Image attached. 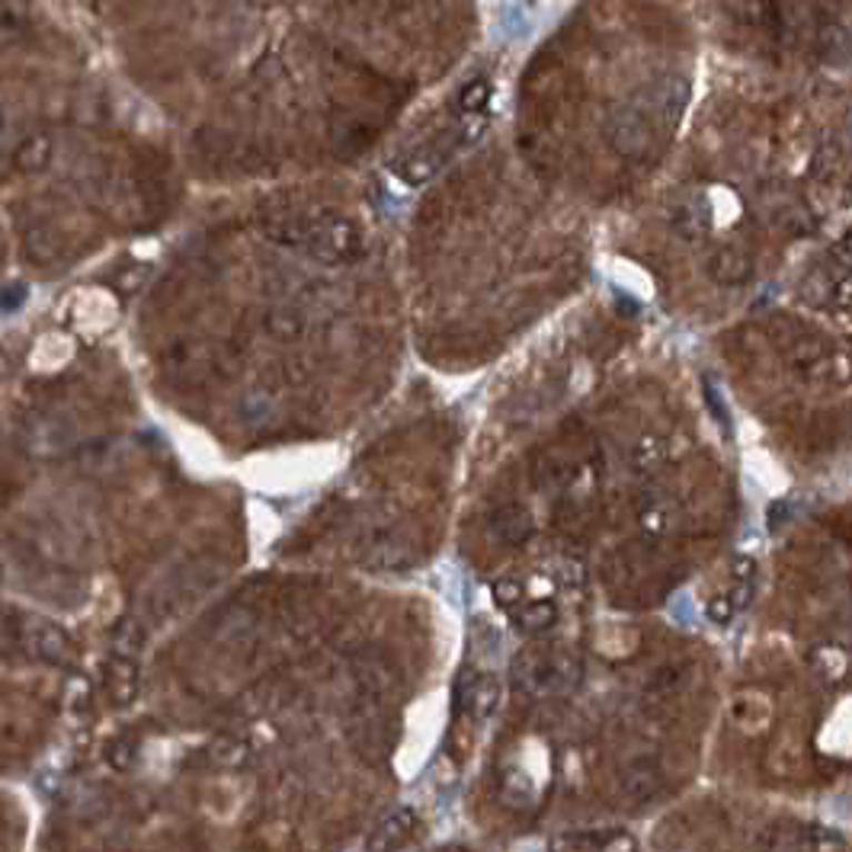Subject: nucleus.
<instances>
[{
	"instance_id": "dca6fc26",
	"label": "nucleus",
	"mask_w": 852,
	"mask_h": 852,
	"mask_svg": "<svg viewBox=\"0 0 852 852\" xmlns=\"http://www.w3.org/2000/svg\"><path fill=\"white\" fill-rule=\"evenodd\" d=\"M110 644L116 658L136 660L138 654H141V648H144V625L138 622L136 615H122V619L112 625Z\"/></svg>"
},
{
	"instance_id": "2eb2a0df",
	"label": "nucleus",
	"mask_w": 852,
	"mask_h": 852,
	"mask_svg": "<svg viewBox=\"0 0 852 852\" xmlns=\"http://www.w3.org/2000/svg\"><path fill=\"white\" fill-rule=\"evenodd\" d=\"M709 221H712V209H709V202H705L702 196H692L686 202H680L676 212H673L676 231L686 234V238H702L705 228H709Z\"/></svg>"
},
{
	"instance_id": "f03ea898",
	"label": "nucleus",
	"mask_w": 852,
	"mask_h": 852,
	"mask_svg": "<svg viewBox=\"0 0 852 852\" xmlns=\"http://www.w3.org/2000/svg\"><path fill=\"white\" fill-rule=\"evenodd\" d=\"M279 241L299 244L324 263H350L362 253V231H359L357 221L343 219V215H324V219L308 221L304 228L285 224Z\"/></svg>"
},
{
	"instance_id": "1a4fd4ad",
	"label": "nucleus",
	"mask_w": 852,
	"mask_h": 852,
	"mask_svg": "<svg viewBox=\"0 0 852 852\" xmlns=\"http://www.w3.org/2000/svg\"><path fill=\"white\" fill-rule=\"evenodd\" d=\"M138 683H141V676H138L136 660L116 658V654L107 660V666H103V689H107V695L116 705H132L138 695Z\"/></svg>"
},
{
	"instance_id": "bb28decb",
	"label": "nucleus",
	"mask_w": 852,
	"mask_h": 852,
	"mask_svg": "<svg viewBox=\"0 0 852 852\" xmlns=\"http://www.w3.org/2000/svg\"><path fill=\"white\" fill-rule=\"evenodd\" d=\"M836 295H840V299H846V302H852V270L836 282Z\"/></svg>"
},
{
	"instance_id": "4be33fe9",
	"label": "nucleus",
	"mask_w": 852,
	"mask_h": 852,
	"mask_svg": "<svg viewBox=\"0 0 852 852\" xmlns=\"http://www.w3.org/2000/svg\"><path fill=\"white\" fill-rule=\"evenodd\" d=\"M491 93H494L491 81H484V78H474V81L468 83L465 90L459 93V112H462V116H484V110H488V100H491Z\"/></svg>"
},
{
	"instance_id": "a211bd4d",
	"label": "nucleus",
	"mask_w": 852,
	"mask_h": 852,
	"mask_svg": "<svg viewBox=\"0 0 852 852\" xmlns=\"http://www.w3.org/2000/svg\"><path fill=\"white\" fill-rule=\"evenodd\" d=\"M64 808H68V814L78 818V821H97L100 814H107L110 798L103 795V792H97V789H90V785H81V789H74V792L64 795Z\"/></svg>"
},
{
	"instance_id": "cd10ccee",
	"label": "nucleus",
	"mask_w": 852,
	"mask_h": 852,
	"mask_svg": "<svg viewBox=\"0 0 852 852\" xmlns=\"http://www.w3.org/2000/svg\"><path fill=\"white\" fill-rule=\"evenodd\" d=\"M840 253H843V260H850L852 263V234H846V238L840 241Z\"/></svg>"
},
{
	"instance_id": "4468645a",
	"label": "nucleus",
	"mask_w": 852,
	"mask_h": 852,
	"mask_svg": "<svg viewBox=\"0 0 852 852\" xmlns=\"http://www.w3.org/2000/svg\"><path fill=\"white\" fill-rule=\"evenodd\" d=\"M709 273L724 285H738V282H746L753 275V260L743 250L724 248L709 260Z\"/></svg>"
},
{
	"instance_id": "20e7f679",
	"label": "nucleus",
	"mask_w": 852,
	"mask_h": 852,
	"mask_svg": "<svg viewBox=\"0 0 852 852\" xmlns=\"http://www.w3.org/2000/svg\"><path fill=\"white\" fill-rule=\"evenodd\" d=\"M3 632H7V648L20 644V651H27L29 658L42 660L49 666H71L78 658L74 644H71V634L56 622H49V619L7 612Z\"/></svg>"
},
{
	"instance_id": "a878e982",
	"label": "nucleus",
	"mask_w": 852,
	"mask_h": 852,
	"mask_svg": "<svg viewBox=\"0 0 852 852\" xmlns=\"http://www.w3.org/2000/svg\"><path fill=\"white\" fill-rule=\"evenodd\" d=\"M734 609H738V603H734V600L721 597V600H712V605H709V615H712L715 622H731Z\"/></svg>"
},
{
	"instance_id": "aec40b11",
	"label": "nucleus",
	"mask_w": 852,
	"mask_h": 852,
	"mask_svg": "<svg viewBox=\"0 0 852 852\" xmlns=\"http://www.w3.org/2000/svg\"><path fill=\"white\" fill-rule=\"evenodd\" d=\"M852 56V29L843 23H826L821 29V58L826 64H846Z\"/></svg>"
},
{
	"instance_id": "f257e3e1",
	"label": "nucleus",
	"mask_w": 852,
	"mask_h": 852,
	"mask_svg": "<svg viewBox=\"0 0 852 852\" xmlns=\"http://www.w3.org/2000/svg\"><path fill=\"white\" fill-rule=\"evenodd\" d=\"M484 126H488V116H462V122H455L449 132H442L440 138H433V141L413 148L411 154H404L401 161H394V164H391L394 177H398L401 183H408V187H423V183H430L442 167L452 161V154H455L459 148L471 144L474 138L484 132Z\"/></svg>"
},
{
	"instance_id": "b1692460",
	"label": "nucleus",
	"mask_w": 852,
	"mask_h": 852,
	"mask_svg": "<svg viewBox=\"0 0 852 852\" xmlns=\"http://www.w3.org/2000/svg\"><path fill=\"white\" fill-rule=\"evenodd\" d=\"M523 597H525V587L520 583V580L503 578L494 583V600L500 609H513V612H517V609L523 605Z\"/></svg>"
},
{
	"instance_id": "5701e85b",
	"label": "nucleus",
	"mask_w": 852,
	"mask_h": 852,
	"mask_svg": "<svg viewBox=\"0 0 852 852\" xmlns=\"http://www.w3.org/2000/svg\"><path fill=\"white\" fill-rule=\"evenodd\" d=\"M107 763H110L116 772H129L138 763V746L136 741H129V738H116L107 746Z\"/></svg>"
},
{
	"instance_id": "f3484780",
	"label": "nucleus",
	"mask_w": 852,
	"mask_h": 852,
	"mask_svg": "<svg viewBox=\"0 0 852 852\" xmlns=\"http://www.w3.org/2000/svg\"><path fill=\"white\" fill-rule=\"evenodd\" d=\"M513 622H517V629L525 634H545L549 629H554V622H558V605L551 603V600H539V603L532 605H520L517 612H513Z\"/></svg>"
},
{
	"instance_id": "412c9836",
	"label": "nucleus",
	"mask_w": 852,
	"mask_h": 852,
	"mask_svg": "<svg viewBox=\"0 0 852 852\" xmlns=\"http://www.w3.org/2000/svg\"><path fill=\"white\" fill-rule=\"evenodd\" d=\"M267 330L273 333L275 340H295V337H302L304 318L292 308H275L267 314Z\"/></svg>"
},
{
	"instance_id": "f8f14e48",
	"label": "nucleus",
	"mask_w": 852,
	"mask_h": 852,
	"mask_svg": "<svg viewBox=\"0 0 852 852\" xmlns=\"http://www.w3.org/2000/svg\"><path fill=\"white\" fill-rule=\"evenodd\" d=\"M491 532L503 545H523V542H529V535L535 532V520L529 517V510H523V507H500L491 517Z\"/></svg>"
},
{
	"instance_id": "423d86ee",
	"label": "nucleus",
	"mask_w": 852,
	"mask_h": 852,
	"mask_svg": "<svg viewBox=\"0 0 852 852\" xmlns=\"http://www.w3.org/2000/svg\"><path fill=\"white\" fill-rule=\"evenodd\" d=\"M689 97H692V87L683 74H663L658 83L648 87L641 107L651 116V122H658L663 129H676L689 107Z\"/></svg>"
},
{
	"instance_id": "9d476101",
	"label": "nucleus",
	"mask_w": 852,
	"mask_h": 852,
	"mask_svg": "<svg viewBox=\"0 0 852 852\" xmlns=\"http://www.w3.org/2000/svg\"><path fill=\"white\" fill-rule=\"evenodd\" d=\"M660 785H663V772H660L658 760H651V756H641L622 770V792L632 801H651L660 792Z\"/></svg>"
},
{
	"instance_id": "7ed1b4c3",
	"label": "nucleus",
	"mask_w": 852,
	"mask_h": 852,
	"mask_svg": "<svg viewBox=\"0 0 852 852\" xmlns=\"http://www.w3.org/2000/svg\"><path fill=\"white\" fill-rule=\"evenodd\" d=\"M510 683L523 695H554L568 692L580 683V663L568 654H545V651H523L510 666Z\"/></svg>"
},
{
	"instance_id": "0eeeda50",
	"label": "nucleus",
	"mask_w": 852,
	"mask_h": 852,
	"mask_svg": "<svg viewBox=\"0 0 852 852\" xmlns=\"http://www.w3.org/2000/svg\"><path fill=\"white\" fill-rule=\"evenodd\" d=\"M503 699V686L494 673H471L465 670L459 680V705L462 712L474 718V721H488L500 709Z\"/></svg>"
},
{
	"instance_id": "393cba45",
	"label": "nucleus",
	"mask_w": 852,
	"mask_h": 852,
	"mask_svg": "<svg viewBox=\"0 0 852 852\" xmlns=\"http://www.w3.org/2000/svg\"><path fill=\"white\" fill-rule=\"evenodd\" d=\"M29 289L27 282H10V285H3V311L10 314V311H17L20 304L27 302Z\"/></svg>"
},
{
	"instance_id": "39448f33",
	"label": "nucleus",
	"mask_w": 852,
	"mask_h": 852,
	"mask_svg": "<svg viewBox=\"0 0 852 852\" xmlns=\"http://www.w3.org/2000/svg\"><path fill=\"white\" fill-rule=\"evenodd\" d=\"M605 138L622 158H644L651 151V138H654L651 116L644 112L641 103H622L609 116Z\"/></svg>"
},
{
	"instance_id": "6ab92c4d",
	"label": "nucleus",
	"mask_w": 852,
	"mask_h": 852,
	"mask_svg": "<svg viewBox=\"0 0 852 852\" xmlns=\"http://www.w3.org/2000/svg\"><path fill=\"white\" fill-rule=\"evenodd\" d=\"M369 561H372V568H382V571H401V568H411L413 564V549L408 542L388 535L382 542H375V549L369 551Z\"/></svg>"
},
{
	"instance_id": "6e6552de",
	"label": "nucleus",
	"mask_w": 852,
	"mask_h": 852,
	"mask_svg": "<svg viewBox=\"0 0 852 852\" xmlns=\"http://www.w3.org/2000/svg\"><path fill=\"white\" fill-rule=\"evenodd\" d=\"M413 830H417V811L413 808H394L365 836V852H398L408 843Z\"/></svg>"
},
{
	"instance_id": "9b49d317",
	"label": "nucleus",
	"mask_w": 852,
	"mask_h": 852,
	"mask_svg": "<svg viewBox=\"0 0 852 852\" xmlns=\"http://www.w3.org/2000/svg\"><path fill=\"white\" fill-rule=\"evenodd\" d=\"M10 164H13L17 173H23V177H36V173L49 170V164H52V138L46 136V132H32V136H27L13 148Z\"/></svg>"
},
{
	"instance_id": "ddd939ff",
	"label": "nucleus",
	"mask_w": 852,
	"mask_h": 852,
	"mask_svg": "<svg viewBox=\"0 0 852 852\" xmlns=\"http://www.w3.org/2000/svg\"><path fill=\"white\" fill-rule=\"evenodd\" d=\"M209 763L221 772H238L250 763V743L238 734H219L206 746Z\"/></svg>"
}]
</instances>
